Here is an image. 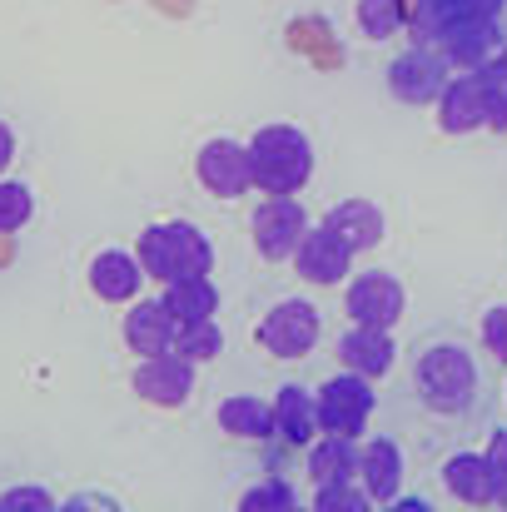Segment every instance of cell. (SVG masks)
Segmentation results:
<instances>
[{"mask_svg": "<svg viewBox=\"0 0 507 512\" xmlns=\"http://www.w3.org/2000/svg\"><path fill=\"white\" fill-rule=\"evenodd\" d=\"M30 219V194L15 184H0V229H15Z\"/></svg>", "mask_w": 507, "mask_h": 512, "instance_id": "1", "label": "cell"}, {"mask_svg": "<svg viewBox=\"0 0 507 512\" xmlns=\"http://www.w3.org/2000/svg\"><path fill=\"white\" fill-rule=\"evenodd\" d=\"M5 160H10V135H5V125H0V170H5Z\"/></svg>", "mask_w": 507, "mask_h": 512, "instance_id": "2", "label": "cell"}]
</instances>
